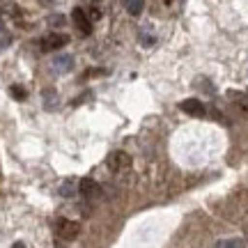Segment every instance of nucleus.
Masks as SVG:
<instances>
[{"instance_id":"f257e3e1","label":"nucleus","mask_w":248,"mask_h":248,"mask_svg":"<svg viewBox=\"0 0 248 248\" xmlns=\"http://www.w3.org/2000/svg\"><path fill=\"white\" fill-rule=\"evenodd\" d=\"M55 232H58L60 239L74 241L80 234V225L76 221H69V218H58V223H55Z\"/></svg>"},{"instance_id":"f03ea898","label":"nucleus","mask_w":248,"mask_h":248,"mask_svg":"<svg viewBox=\"0 0 248 248\" xmlns=\"http://www.w3.org/2000/svg\"><path fill=\"white\" fill-rule=\"evenodd\" d=\"M106 166H108L110 172H124V170L131 166V156H129L126 152H122V150L110 152V154H108V159H106Z\"/></svg>"},{"instance_id":"7ed1b4c3","label":"nucleus","mask_w":248,"mask_h":248,"mask_svg":"<svg viewBox=\"0 0 248 248\" xmlns=\"http://www.w3.org/2000/svg\"><path fill=\"white\" fill-rule=\"evenodd\" d=\"M69 44V37L67 35H62V32H51L48 37H44L42 39V51H60L62 46H67Z\"/></svg>"},{"instance_id":"20e7f679","label":"nucleus","mask_w":248,"mask_h":248,"mask_svg":"<svg viewBox=\"0 0 248 248\" xmlns=\"http://www.w3.org/2000/svg\"><path fill=\"white\" fill-rule=\"evenodd\" d=\"M179 108L184 110L186 115H193V117H204L207 115V106H204L200 99H184Z\"/></svg>"},{"instance_id":"39448f33","label":"nucleus","mask_w":248,"mask_h":248,"mask_svg":"<svg viewBox=\"0 0 248 248\" xmlns=\"http://www.w3.org/2000/svg\"><path fill=\"white\" fill-rule=\"evenodd\" d=\"M71 18H74L76 28H78L83 35H90V32H92V21H90V16L85 14V9L76 7L74 12H71Z\"/></svg>"},{"instance_id":"423d86ee","label":"nucleus","mask_w":248,"mask_h":248,"mask_svg":"<svg viewBox=\"0 0 248 248\" xmlns=\"http://www.w3.org/2000/svg\"><path fill=\"white\" fill-rule=\"evenodd\" d=\"M53 69L58 71V74H67V71L74 69V58L67 53H62V55H55L53 58Z\"/></svg>"},{"instance_id":"0eeeda50","label":"nucleus","mask_w":248,"mask_h":248,"mask_svg":"<svg viewBox=\"0 0 248 248\" xmlns=\"http://www.w3.org/2000/svg\"><path fill=\"white\" fill-rule=\"evenodd\" d=\"M78 191H80V195H85V198H97L99 195V184L94 182V179L85 177V179H80L78 182Z\"/></svg>"},{"instance_id":"6e6552de","label":"nucleus","mask_w":248,"mask_h":248,"mask_svg":"<svg viewBox=\"0 0 248 248\" xmlns=\"http://www.w3.org/2000/svg\"><path fill=\"white\" fill-rule=\"evenodd\" d=\"M142 7H145V0H126V12L131 16H140Z\"/></svg>"},{"instance_id":"1a4fd4ad","label":"nucleus","mask_w":248,"mask_h":248,"mask_svg":"<svg viewBox=\"0 0 248 248\" xmlns=\"http://www.w3.org/2000/svg\"><path fill=\"white\" fill-rule=\"evenodd\" d=\"M216 248H246L244 239H221L216 244Z\"/></svg>"},{"instance_id":"9d476101","label":"nucleus","mask_w":248,"mask_h":248,"mask_svg":"<svg viewBox=\"0 0 248 248\" xmlns=\"http://www.w3.org/2000/svg\"><path fill=\"white\" fill-rule=\"evenodd\" d=\"M2 12L12 18H21V9H18L16 5H12V2H5V5H2Z\"/></svg>"},{"instance_id":"9b49d317","label":"nucleus","mask_w":248,"mask_h":248,"mask_svg":"<svg viewBox=\"0 0 248 248\" xmlns=\"http://www.w3.org/2000/svg\"><path fill=\"white\" fill-rule=\"evenodd\" d=\"M60 193L64 195V198H69V195H74L76 193V186H74V182H64V184H62V188H60Z\"/></svg>"},{"instance_id":"f8f14e48","label":"nucleus","mask_w":248,"mask_h":248,"mask_svg":"<svg viewBox=\"0 0 248 248\" xmlns=\"http://www.w3.org/2000/svg\"><path fill=\"white\" fill-rule=\"evenodd\" d=\"M12 97L18 99V101H23V99H26V90L21 88V85H12Z\"/></svg>"},{"instance_id":"ddd939ff","label":"nucleus","mask_w":248,"mask_h":248,"mask_svg":"<svg viewBox=\"0 0 248 248\" xmlns=\"http://www.w3.org/2000/svg\"><path fill=\"white\" fill-rule=\"evenodd\" d=\"M99 18H101V12L97 7H92L90 9V21H99Z\"/></svg>"},{"instance_id":"4468645a","label":"nucleus","mask_w":248,"mask_h":248,"mask_svg":"<svg viewBox=\"0 0 248 248\" xmlns=\"http://www.w3.org/2000/svg\"><path fill=\"white\" fill-rule=\"evenodd\" d=\"M48 23H51V26H62V23H64V16H51Z\"/></svg>"},{"instance_id":"2eb2a0df","label":"nucleus","mask_w":248,"mask_h":248,"mask_svg":"<svg viewBox=\"0 0 248 248\" xmlns=\"http://www.w3.org/2000/svg\"><path fill=\"white\" fill-rule=\"evenodd\" d=\"M12 248H26V244H23V241H16V244H14Z\"/></svg>"},{"instance_id":"dca6fc26","label":"nucleus","mask_w":248,"mask_h":248,"mask_svg":"<svg viewBox=\"0 0 248 248\" xmlns=\"http://www.w3.org/2000/svg\"><path fill=\"white\" fill-rule=\"evenodd\" d=\"M172 2H175V0H166V5H172Z\"/></svg>"},{"instance_id":"f3484780","label":"nucleus","mask_w":248,"mask_h":248,"mask_svg":"<svg viewBox=\"0 0 248 248\" xmlns=\"http://www.w3.org/2000/svg\"><path fill=\"white\" fill-rule=\"evenodd\" d=\"M46 2H51V0H46Z\"/></svg>"}]
</instances>
